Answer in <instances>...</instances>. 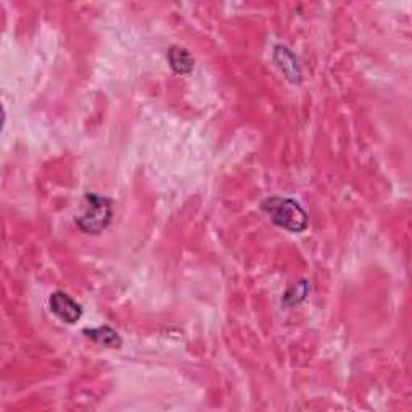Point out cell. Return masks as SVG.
Here are the masks:
<instances>
[{"label":"cell","mask_w":412,"mask_h":412,"mask_svg":"<svg viewBox=\"0 0 412 412\" xmlns=\"http://www.w3.org/2000/svg\"><path fill=\"white\" fill-rule=\"evenodd\" d=\"M263 210L269 214L272 223L288 232L298 233L308 227V214L295 200L272 196L263 203Z\"/></svg>","instance_id":"cell-1"},{"label":"cell","mask_w":412,"mask_h":412,"mask_svg":"<svg viewBox=\"0 0 412 412\" xmlns=\"http://www.w3.org/2000/svg\"><path fill=\"white\" fill-rule=\"evenodd\" d=\"M111 201L95 194L86 195V208L78 218L79 229L86 233H100L111 223Z\"/></svg>","instance_id":"cell-2"},{"label":"cell","mask_w":412,"mask_h":412,"mask_svg":"<svg viewBox=\"0 0 412 412\" xmlns=\"http://www.w3.org/2000/svg\"><path fill=\"white\" fill-rule=\"evenodd\" d=\"M50 309L60 321L66 324H74L82 316L81 304L76 303L71 296L63 293V291H55L50 295Z\"/></svg>","instance_id":"cell-3"},{"label":"cell","mask_w":412,"mask_h":412,"mask_svg":"<svg viewBox=\"0 0 412 412\" xmlns=\"http://www.w3.org/2000/svg\"><path fill=\"white\" fill-rule=\"evenodd\" d=\"M168 60L171 68L174 69L177 74H187L194 69V59L186 49L173 47L168 52Z\"/></svg>","instance_id":"cell-4"},{"label":"cell","mask_w":412,"mask_h":412,"mask_svg":"<svg viewBox=\"0 0 412 412\" xmlns=\"http://www.w3.org/2000/svg\"><path fill=\"white\" fill-rule=\"evenodd\" d=\"M89 338H92L97 343L109 346V348H118L121 346V338L116 331H113L111 327H99V328H91V331H84Z\"/></svg>","instance_id":"cell-5"},{"label":"cell","mask_w":412,"mask_h":412,"mask_svg":"<svg viewBox=\"0 0 412 412\" xmlns=\"http://www.w3.org/2000/svg\"><path fill=\"white\" fill-rule=\"evenodd\" d=\"M276 55L282 56V61H278V66H281L282 71L288 76V79L291 81H300V71H298L296 60L293 59V55L290 54V50L283 47L276 49Z\"/></svg>","instance_id":"cell-6"}]
</instances>
